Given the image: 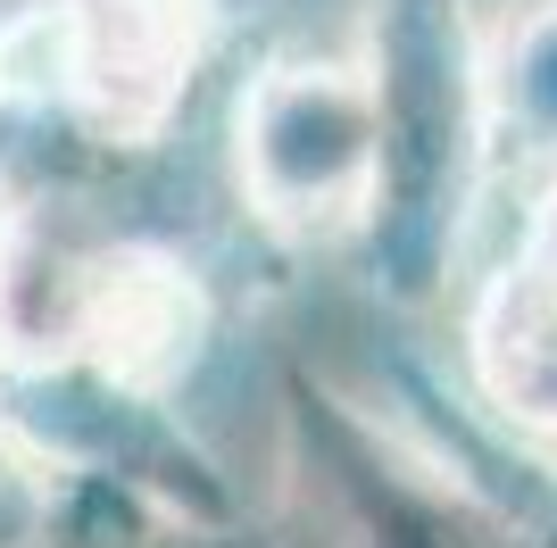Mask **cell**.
<instances>
[{"label":"cell","mask_w":557,"mask_h":548,"mask_svg":"<svg viewBox=\"0 0 557 548\" xmlns=\"http://www.w3.org/2000/svg\"><path fill=\"white\" fill-rule=\"evenodd\" d=\"M317 465L349 524V548H541L524 524H508L491 499H474L449 465L399 449L358 415H308Z\"/></svg>","instance_id":"277c9868"},{"label":"cell","mask_w":557,"mask_h":548,"mask_svg":"<svg viewBox=\"0 0 557 548\" xmlns=\"http://www.w3.org/2000/svg\"><path fill=\"white\" fill-rule=\"evenodd\" d=\"M458 0H399L374 25V109H383V183H374L367 233L392 250L399 283H424L458 250L474 159L491 134L483 67L466 59V34L449 17Z\"/></svg>","instance_id":"7a4b0ae2"},{"label":"cell","mask_w":557,"mask_h":548,"mask_svg":"<svg viewBox=\"0 0 557 548\" xmlns=\"http://www.w3.org/2000/svg\"><path fill=\"white\" fill-rule=\"evenodd\" d=\"M34 524H42V499H34L25 465L9 457V440H0V548H25V540H34Z\"/></svg>","instance_id":"ba28073f"},{"label":"cell","mask_w":557,"mask_h":548,"mask_svg":"<svg viewBox=\"0 0 557 548\" xmlns=\"http://www.w3.org/2000/svg\"><path fill=\"white\" fill-rule=\"evenodd\" d=\"M233 175H242V200L283 233L367 225L383 183L374 67H333V59L267 67L233 109Z\"/></svg>","instance_id":"3957f363"},{"label":"cell","mask_w":557,"mask_h":548,"mask_svg":"<svg viewBox=\"0 0 557 548\" xmlns=\"http://www.w3.org/2000/svg\"><path fill=\"white\" fill-rule=\"evenodd\" d=\"M483 100L499 141H516L524 159H557V0H541L483 67Z\"/></svg>","instance_id":"52a82bcc"},{"label":"cell","mask_w":557,"mask_h":548,"mask_svg":"<svg viewBox=\"0 0 557 548\" xmlns=\"http://www.w3.org/2000/svg\"><path fill=\"white\" fill-rule=\"evenodd\" d=\"M200 324V283L166 250L84 233L59 208L0 216V365H84L109 390H159L191 365Z\"/></svg>","instance_id":"6da1fadb"},{"label":"cell","mask_w":557,"mask_h":548,"mask_svg":"<svg viewBox=\"0 0 557 548\" xmlns=\"http://www.w3.org/2000/svg\"><path fill=\"white\" fill-rule=\"evenodd\" d=\"M59 84L100 134L134 141L184 100L200 50H209V9L200 0H67L50 25Z\"/></svg>","instance_id":"5b68a950"},{"label":"cell","mask_w":557,"mask_h":548,"mask_svg":"<svg viewBox=\"0 0 557 548\" xmlns=\"http://www.w3.org/2000/svg\"><path fill=\"white\" fill-rule=\"evenodd\" d=\"M466 358L508 424L557 440V191L524 216L516 250L483 283L474 324H466Z\"/></svg>","instance_id":"8992f818"},{"label":"cell","mask_w":557,"mask_h":548,"mask_svg":"<svg viewBox=\"0 0 557 548\" xmlns=\"http://www.w3.org/2000/svg\"><path fill=\"white\" fill-rule=\"evenodd\" d=\"M67 9V0H0V50L17 42V34H34V25H50Z\"/></svg>","instance_id":"9c48e42d"}]
</instances>
